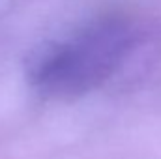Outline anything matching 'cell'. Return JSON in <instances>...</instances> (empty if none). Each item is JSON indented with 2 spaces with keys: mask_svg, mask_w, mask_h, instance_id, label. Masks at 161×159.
<instances>
[{
  "mask_svg": "<svg viewBox=\"0 0 161 159\" xmlns=\"http://www.w3.org/2000/svg\"><path fill=\"white\" fill-rule=\"evenodd\" d=\"M142 36L139 25L122 15L103 17L86 26L77 40L43 47L32 62L30 79L53 96H80L109 79Z\"/></svg>",
  "mask_w": 161,
  "mask_h": 159,
  "instance_id": "6da1fadb",
  "label": "cell"
}]
</instances>
